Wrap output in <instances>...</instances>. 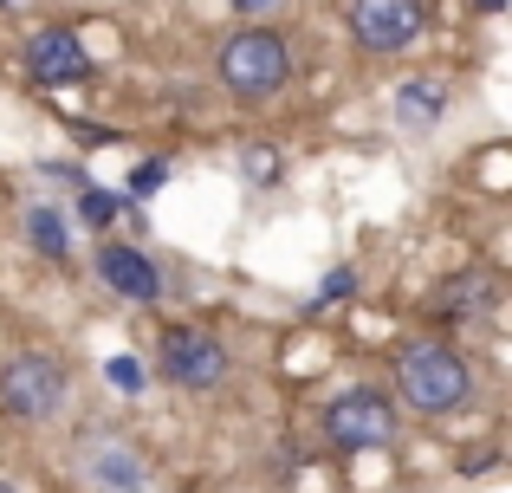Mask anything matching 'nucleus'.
Returning a JSON list of instances; mask_svg holds the SVG:
<instances>
[{
    "instance_id": "obj_5",
    "label": "nucleus",
    "mask_w": 512,
    "mask_h": 493,
    "mask_svg": "<svg viewBox=\"0 0 512 493\" xmlns=\"http://www.w3.org/2000/svg\"><path fill=\"white\" fill-rule=\"evenodd\" d=\"M163 377L182 383V390H214L227 377L221 338H208L201 325H169L163 331Z\"/></svg>"
},
{
    "instance_id": "obj_10",
    "label": "nucleus",
    "mask_w": 512,
    "mask_h": 493,
    "mask_svg": "<svg viewBox=\"0 0 512 493\" xmlns=\"http://www.w3.org/2000/svg\"><path fill=\"white\" fill-rule=\"evenodd\" d=\"M441 104H448L441 78H415V85H402L396 117H402V124H435V117H441Z\"/></svg>"
},
{
    "instance_id": "obj_19",
    "label": "nucleus",
    "mask_w": 512,
    "mask_h": 493,
    "mask_svg": "<svg viewBox=\"0 0 512 493\" xmlns=\"http://www.w3.org/2000/svg\"><path fill=\"white\" fill-rule=\"evenodd\" d=\"M0 7H7V0H0Z\"/></svg>"
},
{
    "instance_id": "obj_8",
    "label": "nucleus",
    "mask_w": 512,
    "mask_h": 493,
    "mask_svg": "<svg viewBox=\"0 0 512 493\" xmlns=\"http://www.w3.org/2000/svg\"><path fill=\"white\" fill-rule=\"evenodd\" d=\"M98 273H104V286H111L117 299H137V305H156V292H163L150 253H137V247H104L98 253Z\"/></svg>"
},
{
    "instance_id": "obj_17",
    "label": "nucleus",
    "mask_w": 512,
    "mask_h": 493,
    "mask_svg": "<svg viewBox=\"0 0 512 493\" xmlns=\"http://www.w3.org/2000/svg\"><path fill=\"white\" fill-rule=\"evenodd\" d=\"M506 7V0H480V13H500Z\"/></svg>"
},
{
    "instance_id": "obj_15",
    "label": "nucleus",
    "mask_w": 512,
    "mask_h": 493,
    "mask_svg": "<svg viewBox=\"0 0 512 493\" xmlns=\"http://www.w3.org/2000/svg\"><path fill=\"white\" fill-rule=\"evenodd\" d=\"M350 286H357V273H331V279H325V292H318V305H338Z\"/></svg>"
},
{
    "instance_id": "obj_4",
    "label": "nucleus",
    "mask_w": 512,
    "mask_h": 493,
    "mask_svg": "<svg viewBox=\"0 0 512 493\" xmlns=\"http://www.w3.org/2000/svg\"><path fill=\"white\" fill-rule=\"evenodd\" d=\"M325 442L338 455H370L396 442V403L383 390H344L325 403Z\"/></svg>"
},
{
    "instance_id": "obj_14",
    "label": "nucleus",
    "mask_w": 512,
    "mask_h": 493,
    "mask_svg": "<svg viewBox=\"0 0 512 493\" xmlns=\"http://www.w3.org/2000/svg\"><path fill=\"white\" fill-rule=\"evenodd\" d=\"M111 383L117 390H143V364L137 357H111Z\"/></svg>"
},
{
    "instance_id": "obj_11",
    "label": "nucleus",
    "mask_w": 512,
    "mask_h": 493,
    "mask_svg": "<svg viewBox=\"0 0 512 493\" xmlns=\"http://www.w3.org/2000/svg\"><path fill=\"white\" fill-rule=\"evenodd\" d=\"M26 234H33V247L46 253V260H65V221L52 215V208H33V215H26Z\"/></svg>"
},
{
    "instance_id": "obj_7",
    "label": "nucleus",
    "mask_w": 512,
    "mask_h": 493,
    "mask_svg": "<svg viewBox=\"0 0 512 493\" xmlns=\"http://www.w3.org/2000/svg\"><path fill=\"white\" fill-rule=\"evenodd\" d=\"M26 72H33L39 85H72V78L91 72V52L72 26H46V33L26 39Z\"/></svg>"
},
{
    "instance_id": "obj_2",
    "label": "nucleus",
    "mask_w": 512,
    "mask_h": 493,
    "mask_svg": "<svg viewBox=\"0 0 512 493\" xmlns=\"http://www.w3.org/2000/svg\"><path fill=\"white\" fill-rule=\"evenodd\" d=\"M292 78V52L273 26H240L234 39H221V85L234 98H273Z\"/></svg>"
},
{
    "instance_id": "obj_12",
    "label": "nucleus",
    "mask_w": 512,
    "mask_h": 493,
    "mask_svg": "<svg viewBox=\"0 0 512 493\" xmlns=\"http://www.w3.org/2000/svg\"><path fill=\"white\" fill-rule=\"evenodd\" d=\"M78 215H85L91 228H111V221H117V195H111V189H85V202H78Z\"/></svg>"
},
{
    "instance_id": "obj_18",
    "label": "nucleus",
    "mask_w": 512,
    "mask_h": 493,
    "mask_svg": "<svg viewBox=\"0 0 512 493\" xmlns=\"http://www.w3.org/2000/svg\"><path fill=\"white\" fill-rule=\"evenodd\" d=\"M0 493H13V487H7V481H0Z\"/></svg>"
},
{
    "instance_id": "obj_13",
    "label": "nucleus",
    "mask_w": 512,
    "mask_h": 493,
    "mask_svg": "<svg viewBox=\"0 0 512 493\" xmlns=\"http://www.w3.org/2000/svg\"><path fill=\"white\" fill-rule=\"evenodd\" d=\"M163 176H169L163 163H137V169H130V195H150V189H163Z\"/></svg>"
},
{
    "instance_id": "obj_16",
    "label": "nucleus",
    "mask_w": 512,
    "mask_h": 493,
    "mask_svg": "<svg viewBox=\"0 0 512 493\" xmlns=\"http://www.w3.org/2000/svg\"><path fill=\"white\" fill-rule=\"evenodd\" d=\"M227 7H234V13H247V20H260V13H279L286 0H227Z\"/></svg>"
},
{
    "instance_id": "obj_3",
    "label": "nucleus",
    "mask_w": 512,
    "mask_h": 493,
    "mask_svg": "<svg viewBox=\"0 0 512 493\" xmlns=\"http://www.w3.org/2000/svg\"><path fill=\"white\" fill-rule=\"evenodd\" d=\"M0 409L20 422H52L65 409V364L46 351H20L0 364Z\"/></svg>"
},
{
    "instance_id": "obj_6",
    "label": "nucleus",
    "mask_w": 512,
    "mask_h": 493,
    "mask_svg": "<svg viewBox=\"0 0 512 493\" xmlns=\"http://www.w3.org/2000/svg\"><path fill=\"white\" fill-rule=\"evenodd\" d=\"M350 39L363 52H402L422 39V0H350Z\"/></svg>"
},
{
    "instance_id": "obj_9",
    "label": "nucleus",
    "mask_w": 512,
    "mask_h": 493,
    "mask_svg": "<svg viewBox=\"0 0 512 493\" xmlns=\"http://www.w3.org/2000/svg\"><path fill=\"white\" fill-rule=\"evenodd\" d=\"M91 481L111 487V493H143L150 487V468H143L124 442H104V448H91Z\"/></svg>"
},
{
    "instance_id": "obj_1",
    "label": "nucleus",
    "mask_w": 512,
    "mask_h": 493,
    "mask_svg": "<svg viewBox=\"0 0 512 493\" xmlns=\"http://www.w3.org/2000/svg\"><path fill=\"white\" fill-rule=\"evenodd\" d=\"M396 383L409 396V409H422V416H454L474 396V370L454 351H441V344H409L396 357Z\"/></svg>"
}]
</instances>
